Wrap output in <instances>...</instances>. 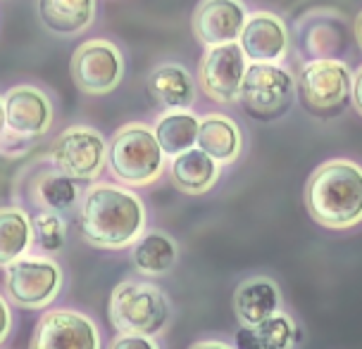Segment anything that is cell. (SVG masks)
Returning <instances> with one entry per match:
<instances>
[{
	"instance_id": "obj_1",
	"label": "cell",
	"mask_w": 362,
	"mask_h": 349,
	"mask_svg": "<svg viewBox=\"0 0 362 349\" xmlns=\"http://www.w3.org/2000/svg\"><path fill=\"white\" fill-rule=\"evenodd\" d=\"M146 221L144 200L119 183H93L81 195L79 228L90 247H132L146 233Z\"/></svg>"
},
{
	"instance_id": "obj_2",
	"label": "cell",
	"mask_w": 362,
	"mask_h": 349,
	"mask_svg": "<svg viewBox=\"0 0 362 349\" xmlns=\"http://www.w3.org/2000/svg\"><path fill=\"white\" fill-rule=\"evenodd\" d=\"M308 214L329 231L362 224V166L353 159H329L308 178L303 192Z\"/></svg>"
},
{
	"instance_id": "obj_3",
	"label": "cell",
	"mask_w": 362,
	"mask_h": 349,
	"mask_svg": "<svg viewBox=\"0 0 362 349\" xmlns=\"http://www.w3.org/2000/svg\"><path fill=\"white\" fill-rule=\"evenodd\" d=\"M165 150L155 128L144 121H129L119 126L107 145V169L117 183L129 188H144L155 183L165 171Z\"/></svg>"
},
{
	"instance_id": "obj_4",
	"label": "cell",
	"mask_w": 362,
	"mask_h": 349,
	"mask_svg": "<svg viewBox=\"0 0 362 349\" xmlns=\"http://www.w3.org/2000/svg\"><path fill=\"white\" fill-rule=\"evenodd\" d=\"M107 316L117 333L155 338L170 326L172 302L155 283L127 278L110 295Z\"/></svg>"
},
{
	"instance_id": "obj_5",
	"label": "cell",
	"mask_w": 362,
	"mask_h": 349,
	"mask_svg": "<svg viewBox=\"0 0 362 349\" xmlns=\"http://www.w3.org/2000/svg\"><path fill=\"white\" fill-rule=\"evenodd\" d=\"M3 138L5 147L12 143L27 145L43 138L55 119L53 100L43 88L31 83H17L3 95Z\"/></svg>"
},
{
	"instance_id": "obj_6",
	"label": "cell",
	"mask_w": 362,
	"mask_h": 349,
	"mask_svg": "<svg viewBox=\"0 0 362 349\" xmlns=\"http://www.w3.org/2000/svg\"><path fill=\"white\" fill-rule=\"evenodd\" d=\"M62 290L60 264L43 255H24L5 267V297L19 309H45Z\"/></svg>"
},
{
	"instance_id": "obj_7",
	"label": "cell",
	"mask_w": 362,
	"mask_h": 349,
	"mask_svg": "<svg viewBox=\"0 0 362 349\" xmlns=\"http://www.w3.org/2000/svg\"><path fill=\"white\" fill-rule=\"evenodd\" d=\"M107 140L93 126L74 124L53 140L48 159L55 169L72 176L79 183L95 180L107 166Z\"/></svg>"
},
{
	"instance_id": "obj_8",
	"label": "cell",
	"mask_w": 362,
	"mask_h": 349,
	"mask_svg": "<svg viewBox=\"0 0 362 349\" xmlns=\"http://www.w3.org/2000/svg\"><path fill=\"white\" fill-rule=\"evenodd\" d=\"M296 79L281 64L250 62L245 72L241 102L257 119H279L296 98Z\"/></svg>"
},
{
	"instance_id": "obj_9",
	"label": "cell",
	"mask_w": 362,
	"mask_h": 349,
	"mask_svg": "<svg viewBox=\"0 0 362 349\" xmlns=\"http://www.w3.org/2000/svg\"><path fill=\"white\" fill-rule=\"evenodd\" d=\"M69 72L83 95H107L124 79V55L107 38H90L74 50Z\"/></svg>"
},
{
	"instance_id": "obj_10",
	"label": "cell",
	"mask_w": 362,
	"mask_h": 349,
	"mask_svg": "<svg viewBox=\"0 0 362 349\" xmlns=\"http://www.w3.org/2000/svg\"><path fill=\"white\" fill-rule=\"evenodd\" d=\"M353 76L351 67L344 60H310L298 72V90L308 109L315 114H332L353 98Z\"/></svg>"
},
{
	"instance_id": "obj_11",
	"label": "cell",
	"mask_w": 362,
	"mask_h": 349,
	"mask_svg": "<svg viewBox=\"0 0 362 349\" xmlns=\"http://www.w3.org/2000/svg\"><path fill=\"white\" fill-rule=\"evenodd\" d=\"M245 72H248V57L238 43H226L208 48L198 67V83L203 93L212 102L231 105L241 100V88Z\"/></svg>"
},
{
	"instance_id": "obj_12",
	"label": "cell",
	"mask_w": 362,
	"mask_h": 349,
	"mask_svg": "<svg viewBox=\"0 0 362 349\" xmlns=\"http://www.w3.org/2000/svg\"><path fill=\"white\" fill-rule=\"evenodd\" d=\"M29 349H100V331L86 314L55 309L36 323Z\"/></svg>"
},
{
	"instance_id": "obj_13",
	"label": "cell",
	"mask_w": 362,
	"mask_h": 349,
	"mask_svg": "<svg viewBox=\"0 0 362 349\" xmlns=\"http://www.w3.org/2000/svg\"><path fill=\"white\" fill-rule=\"evenodd\" d=\"M248 22L243 0H200L193 10L191 29L205 48L238 43Z\"/></svg>"
},
{
	"instance_id": "obj_14",
	"label": "cell",
	"mask_w": 362,
	"mask_h": 349,
	"mask_svg": "<svg viewBox=\"0 0 362 349\" xmlns=\"http://www.w3.org/2000/svg\"><path fill=\"white\" fill-rule=\"evenodd\" d=\"M238 45L243 48L250 62L279 64L288 55L291 38L286 24L279 15L269 10H257L253 15H248Z\"/></svg>"
},
{
	"instance_id": "obj_15",
	"label": "cell",
	"mask_w": 362,
	"mask_h": 349,
	"mask_svg": "<svg viewBox=\"0 0 362 349\" xmlns=\"http://www.w3.org/2000/svg\"><path fill=\"white\" fill-rule=\"evenodd\" d=\"M234 314L241 326H255L281 312V293L272 278L253 276L241 281L234 290Z\"/></svg>"
},
{
	"instance_id": "obj_16",
	"label": "cell",
	"mask_w": 362,
	"mask_h": 349,
	"mask_svg": "<svg viewBox=\"0 0 362 349\" xmlns=\"http://www.w3.org/2000/svg\"><path fill=\"white\" fill-rule=\"evenodd\" d=\"M148 93L165 109H191L196 105V81L177 62H165L148 76Z\"/></svg>"
},
{
	"instance_id": "obj_17",
	"label": "cell",
	"mask_w": 362,
	"mask_h": 349,
	"mask_svg": "<svg viewBox=\"0 0 362 349\" xmlns=\"http://www.w3.org/2000/svg\"><path fill=\"white\" fill-rule=\"evenodd\" d=\"M170 176L174 188L184 192V195H205L217 185L219 164L196 145L191 150L177 154V157H172Z\"/></svg>"
},
{
	"instance_id": "obj_18",
	"label": "cell",
	"mask_w": 362,
	"mask_h": 349,
	"mask_svg": "<svg viewBox=\"0 0 362 349\" xmlns=\"http://www.w3.org/2000/svg\"><path fill=\"white\" fill-rule=\"evenodd\" d=\"M98 0H36V15L57 36L83 34L95 19Z\"/></svg>"
},
{
	"instance_id": "obj_19",
	"label": "cell",
	"mask_w": 362,
	"mask_h": 349,
	"mask_svg": "<svg viewBox=\"0 0 362 349\" xmlns=\"http://www.w3.org/2000/svg\"><path fill=\"white\" fill-rule=\"evenodd\" d=\"M198 147L217 164H234L243 150V131L231 116L217 112L205 114L200 119Z\"/></svg>"
},
{
	"instance_id": "obj_20",
	"label": "cell",
	"mask_w": 362,
	"mask_h": 349,
	"mask_svg": "<svg viewBox=\"0 0 362 349\" xmlns=\"http://www.w3.org/2000/svg\"><path fill=\"white\" fill-rule=\"evenodd\" d=\"M29 195H31V202H34L38 209L57 212V214L69 212L81 204L79 180H74L72 176L55 169V166L38 173V176L31 180Z\"/></svg>"
},
{
	"instance_id": "obj_21",
	"label": "cell",
	"mask_w": 362,
	"mask_h": 349,
	"mask_svg": "<svg viewBox=\"0 0 362 349\" xmlns=\"http://www.w3.org/2000/svg\"><path fill=\"white\" fill-rule=\"evenodd\" d=\"M179 259V245L165 231H148L132 245V262L144 276H165Z\"/></svg>"
},
{
	"instance_id": "obj_22",
	"label": "cell",
	"mask_w": 362,
	"mask_h": 349,
	"mask_svg": "<svg viewBox=\"0 0 362 349\" xmlns=\"http://www.w3.org/2000/svg\"><path fill=\"white\" fill-rule=\"evenodd\" d=\"M298 328L288 314H274L255 326H241L236 333V349H293Z\"/></svg>"
},
{
	"instance_id": "obj_23",
	"label": "cell",
	"mask_w": 362,
	"mask_h": 349,
	"mask_svg": "<svg viewBox=\"0 0 362 349\" xmlns=\"http://www.w3.org/2000/svg\"><path fill=\"white\" fill-rule=\"evenodd\" d=\"M303 34V48L308 50L315 60H329L336 57L346 48V27L341 17L336 15L329 19V12H320V15H310L300 22Z\"/></svg>"
},
{
	"instance_id": "obj_24",
	"label": "cell",
	"mask_w": 362,
	"mask_h": 349,
	"mask_svg": "<svg viewBox=\"0 0 362 349\" xmlns=\"http://www.w3.org/2000/svg\"><path fill=\"white\" fill-rule=\"evenodd\" d=\"M200 119L191 109H167L155 124V135L165 154L177 157V154L191 150L198 145Z\"/></svg>"
},
{
	"instance_id": "obj_25",
	"label": "cell",
	"mask_w": 362,
	"mask_h": 349,
	"mask_svg": "<svg viewBox=\"0 0 362 349\" xmlns=\"http://www.w3.org/2000/svg\"><path fill=\"white\" fill-rule=\"evenodd\" d=\"M31 243H34L31 216L22 207H3V214H0V262L3 267L27 255Z\"/></svg>"
},
{
	"instance_id": "obj_26",
	"label": "cell",
	"mask_w": 362,
	"mask_h": 349,
	"mask_svg": "<svg viewBox=\"0 0 362 349\" xmlns=\"http://www.w3.org/2000/svg\"><path fill=\"white\" fill-rule=\"evenodd\" d=\"M31 224H34V243L43 252H57L64 247V240H67V221H64L62 214L41 209L31 219Z\"/></svg>"
},
{
	"instance_id": "obj_27",
	"label": "cell",
	"mask_w": 362,
	"mask_h": 349,
	"mask_svg": "<svg viewBox=\"0 0 362 349\" xmlns=\"http://www.w3.org/2000/svg\"><path fill=\"white\" fill-rule=\"evenodd\" d=\"M107 349H160L158 342L148 335H132V333H119L117 338L110 342Z\"/></svg>"
},
{
	"instance_id": "obj_28",
	"label": "cell",
	"mask_w": 362,
	"mask_h": 349,
	"mask_svg": "<svg viewBox=\"0 0 362 349\" xmlns=\"http://www.w3.org/2000/svg\"><path fill=\"white\" fill-rule=\"evenodd\" d=\"M0 321H3V328H0V340H8L10 328H12V312H10V300H8V297L0 302Z\"/></svg>"
},
{
	"instance_id": "obj_29",
	"label": "cell",
	"mask_w": 362,
	"mask_h": 349,
	"mask_svg": "<svg viewBox=\"0 0 362 349\" xmlns=\"http://www.w3.org/2000/svg\"><path fill=\"white\" fill-rule=\"evenodd\" d=\"M353 107L358 109V114L362 116V67L353 76Z\"/></svg>"
},
{
	"instance_id": "obj_30",
	"label": "cell",
	"mask_w": 362,
	"mask_h": 349,
	"mask_svg": "<svg viewBox=\"0 0 362 349\" xmlns=\"http://www.w3.org/2000/svg\"><path fill=\"white\" fill-rule=\"evenodd\" d=\"M189 349H236V345H229V342H222V340H200V342H193Z\"/></svg>"
},
{
	"instance_id": "obj_31",
	"label": "cell",
	"mask_w": 362,
	"mask_h": 349,
	"mask_svg": "<svg viewBox=\"0 0 362 349\" xmlns=\"http://www.w3.org/2000/svg\"><path fill=\"white\" fill-rule=\"evenodd\" d=\"M353 34H355V41H358L360 50H362V12L355 17V24H353Z\"/></svg>"
}]
</instances>
